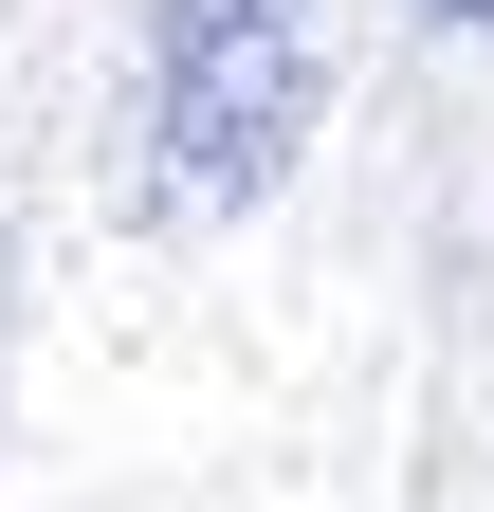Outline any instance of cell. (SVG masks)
<instances>
[{"instance_id":"obj_1","label":"cell","mask_w":494,"mask_h":512,"mask_svg":"<svg viewBox=\"0 0 494 512\" xmlns=\"http://www.w3.org/2000/svg\"><path fill=\"white\" fill-rule=\"evenodd\" d=\"M312 19L330 0H165L147 19V202L220 220L312 128Z\"/></svg>"},{"instance_id":"obj_2","label":"cell","mask_w":494,"mask_h":512,"mask_svg":"<svg viewBox=\"0 0 494 512\" xmlns=\"http://www.w3.org/2000/svg\"><path fill=\"white\" fill-rule=\"evenodd\" d=\"M440 19H494V0H440Z\"/></svg>"}]
</instances>
